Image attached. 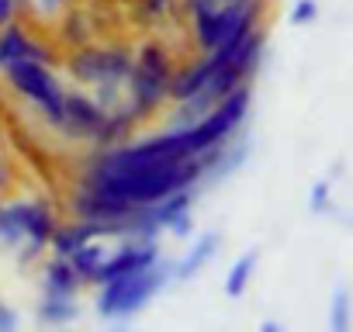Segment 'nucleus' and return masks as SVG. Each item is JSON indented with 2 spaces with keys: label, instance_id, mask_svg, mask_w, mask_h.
Listing matches in <instances>:
<instances>
[{
  "label": "nucleus",
  "instance_id": "1",
  "mask_svg": "<svg viewBox=\"0 0 353 332\" xmlns=\"http://www.w3.org/2000/svg\"><path fill=\"white\" fill-rule=\"evenodd\" d=\"M201 174V163L191 159H114L108 156L90 174V194L125 205L145 208L156 201L173 198Z\"/></svg>",
  "mask_w": 353,
  "mask_h": 332
},
{
  "label": "nucleus",
  "instance_id": "2",
  "mask_svg": "<svg viewBox=\"0 0 353 332\" xmlns=\"http://www.w3.org/2000/svg\"><path fill=\"white\" fill-rule=\"evenodd\" d=\"M156 287H159V277H156V270H152V263H149V267H142V270H132V273H121V277L108 280V291L101 294L97 308H101L104 315H128V311L142 308V304L152 298Z\"/></svg>",
  "mask_w": 353,
  "mask_h": 332
},
{
  "label": "nucleus",
  "instance_id": "3",
  "mask_svg": "<svg viewBox=\"0 0 353 332\" xmlns=\"http://www.w3.org/2000/svg\"><path fill=\"white\" fill-rule=\"evenodd\" d=\"M8 70H11V80H14V87H18L21 94L35 97L52 121H63V101H66V97L59 94L56 80L42 70V63H35V59H18V63H11Z\"/></svg>",
  "mask_w": 353,
  "mask_h": 332
},
{
  "label": "nucleus",
  "instance_id": "4",
  "mask_svg": "<svg viewBox=\"0 0 353 332\" xmlns=\"http://www.w3.org/2000/svg\"><path fill=\"white\" fill-rule=\"evenodd\" d=\"M166 90V59L159 49H145L139 66H135V94H139V104L149 107L163 97Z\"/></svg>",
  "mask_w": 353,
  "mask_h": 332
},
{
  "label": "nucleus",
  "instance_id": "5",
  "mask_svg": "<svg viewBox=\"0 0 353 332\" xmlns=\"http://www.w3.org/2000/svg\"><path fill=\"white\" fill-rule=\"evenodd\" d=\"M156 260V253H152V246H128V249H118V256L114 260H101V267L94 270V277L97 280H114V277H121V273H132V270H142V267H149Z\"/></svg>",
  "mask_w": 353,
  "mask_h": 332
},
{
  "label": "nucleus",
  "instance_id": "6",
  "mask_svg": "<svg viewBox=\"0 0 353 332\" xmlns=\"http://www.w3.org/2000/svg\"><path fill=\"white\" fill-rule=\"evenodd\" d=\"M8 222H11L14 236H18V232H28L35 242H46V239L52 236V222H49V215H46L39 205H14V208L8 211Z\"/></svg>",
  "mask_w": 353,
  "mask_h": 332
},
{
  "label": "nucleus",
  "instance_id": "7",
  "mask_svg": "<svg viewBox=\"0 0 353 332\" xmlns=\"http://www.w3.org/2000/svg\"><path fill=\"white\" fill-rule=\"evenodd\" d=\"M63 121H70L73 128H101L104 114H101L90 101L70 97V101H63Z\"/></svg>",
  "mask_w": 353,
  "mask_h": 332
},
{
  "label": "nucleus",
  "instance_id": "8",
  "mask_svg": "<svg viewBox=\"0 0 353 332\" xmlns=\"http://www.w3.org/2000/svg\"><path fill=\"white\" fill-rule=\"evenodd\" d=\"M18 59H35V63H42V52H39L21 32H8L4 39H0V63L11 66V63H18Z\"/></svg>",
  "mask_w": 353,
  "mask_h": 332
},
{
  "label": "nucleus",
  "instance_id": "9",
  "mask_svg": "<svg viewBox=\"0 0 353 332\" xmlns=\"http://www.w3.org/2000/svg\"><path fill=\"white\" fill-rule=\"evenodd\" d=\"M70 256H73V270L83 273V277H94V270L101 267V249H97V246H83V242H80Z\"/></svg>",
  "mask_w": 353,
  "mask_h": 332
},
{
  "label": "nucleus",
  "instance_id": "10",
  "mask_svg": "<svg viewBox=\"0 0 353 332\" xmlns=\"http://www.w3.org/2000/svg\"><path fill=\"white\" fill-rule=\"evenodd\" d=\"M49 287L59 291V294H70L77 287V270L73 263H52L49 267Z\"/></svg>",
  "mask_w": 353,
  "mask_h": 332
},
{
  "label": "nucleus",
  "instance_id": "11",
  "mask_svg": "<svg viewBox=\"0 0 353 332\" xmlns=\"http://www.w3.org/2000/svg\"><path fill=\"white\" fill-rule=\"evenodd\" d=\"M253 260L256 256H246V260H239L236 267H232V273H229V284H225V291L236 298V294H243V287H246V277H250V270H253Z\"/></svg>",
  "mask_w": 353,
  "mask_h": 332
},
{
  "label": "nucleus",
  "instance_id": "12",
  "mask_svg": "<svg viewBox=\"0 0 353 332\" xmlns=\"http://www.w3.org/2000/svg\"><path fill=\"white\" fill-rule=\"evenodd\" d=\"M212 246H215V236H208V239H201V246H198V249L191 253V260H184V263H181V277H191V273H194V270H198V267H201V263L208 260V253H212Z\"/></svg>",
  "mask_w": 353,
  "mask_h": 332
},
{
  "label": "nucleus",
  "instance_id": "13",
  "mask_svg": "<svg viewBox=\"0 0 353 332\" xmlns=\"http://www.w3.org/2000/svg\"><path fill=\"white\" fill-rule=\"evenodd\" d=\"M11 11H14V0H0V25L11 18Z\"/></svg>",
  "mask_w": 353,
  "mask_h": 332
},
{
  "label": "nucleus",
  "instance_id": "14",
  "mask_svg": "<svg viewBox=\"0 0 353 332\" xmlns=\"http://www.w3.org/2000/svg\"><path fill=\"white\" fill-rule=\"evenodd\" d=\"M312 14H315V11H312V4H305V8H298V11H294V21H308Z\"/></svg>",
  "mask_w": 353,
  "mask_h": 332
},
{
  "label": "nucleus",
  "instance_id": "15",
  "mask_svg": "<svg viewBox=\"0 0 353 332\" xmlns=\"http://www.w3.org/2000/svg\"><path fill=\"white\" fill-rule=\"evenodd\" d=\"M336 325H339V329H343V294H339V298H336Z\"/></svg>",
  "mask_w": 353,
  "mask_h": 332
},
{
  "label": "nucleus",
  "instance_id": "16",
  "mask_svg": "<svg viewBox=\"0 0 353 332\" xmlns=\"http://www.w3.org/2000/svg\"><path fill=\"white\" fill-rule=\"evenodd\" d=\"M11 322H14V318H11L8 311H0V329H11Z\"/></svg>",
  "mask_w": 353,
  "mask_h": 332
}]
</instances>
